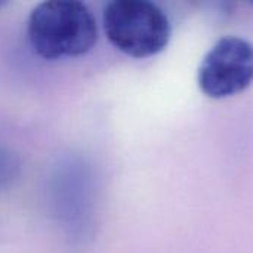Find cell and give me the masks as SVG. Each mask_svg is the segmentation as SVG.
<instances>
[{
	"label": "cell",
	"mask_w": 253,
	"mask_h": 253,
	"mask_svg": "<svg viewBox=\"0 0 253 253\" xmlns=\"http://www.w3.org/2000/svg\"><path fill=\"white\" fill-rule=\"evenodd\" d=\"M27 34L39 56L56 61L82 56L92 50L98 40V25L84 3L49 0L31 10Z\"/></svg>",
	"instance_id": "cell-1"
},
{
	"label": "cell",
	"mask_w": 253,
	"mask_h": 253,
	"mask_svg": "<svg viewBox=\"0 0 253 253\" xmlns=\"http://www.w3.org/2000/svg\"><path fill=\"white\" fill-rule=\"evenodd\" d=\"M102 25L108 42L132 58H150L166 49L172 28L165 10L148 0H113L105 4Z\"/></svg>",
	"instance_id": "cell-2"
},
{
	"label": "cell",
	"mask_w": 253,
	"mask_h": 253,
	"mask_svg": "<svg viewBox=\"0 0 253 253\" xmlns=\"http://www.w3.org/2000/svg\"><path fill=\"white\" fill-rule=\"evenodd\" d=\"M18 173L16 157L3 145H0V190L7 187Z\"/></svg>",
	"instance_id": "cell-4"
},
{
	"label": "cell",
	"mask_w": 253,
	"mask_h": 253,
	"mask_svg": "<svg viewBox=\"0 0 253 253\" xmlns=\"http://www.w3.org/2000/svg\"><path fill=\"white\" fill-rule=\"evenodd\" d=\"M1 4H3V3H1V1H0V6H1Z\"/></svg>",
	"instance_id": "cell-5"
},
{
	"label": "cell",
	"mask_w": 253,
	"mask_h": 253,
	"mask_svg": "<svg viewBox=\"0 0 253 253\" xmlns=\"http://www.w3.org/2000/svg\"><path fill=\"white\" fill-rule=\"evenodd\" d=\"M253 83V44L237 36L219 39L197 70L200 90L212 99H225Z\"/></svg>",
	"instance_id": "cell-3"
}]
</instances>
